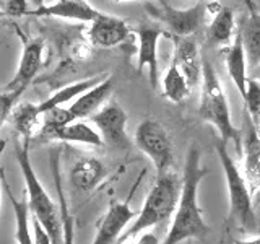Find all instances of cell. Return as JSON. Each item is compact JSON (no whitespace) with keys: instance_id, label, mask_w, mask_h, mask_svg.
<instances>
[{"instance_id":"obj_25","label":"cell","mask_w":260,"mask_h":244,"mask_svg":"<svg viewBox=\"0 0 260 244\" xmlns=\"http://www.w3.org/2000/svg\"><path fill=\"white\" fill-rule=\"evenodd\" d=\"M52 173L54 181L57 187V195H59V207H60V217H62V241L63 244H75V234H73V217L69 210V202L65 199L63 187H62V177L57 158L52 157Z\"/></svg>"},{"instance_id":"obj_8","label":"cell","mask_w":260,"mask_h":244,"mask_svg":"<svg viewBox=\"0 0 260 244\" xmlns=\"http://www.w3.org/2000/svg\"><path fill=\"white\" fill-rule=\"evenodd\" d=\"M89 120L96 126L103 142L112 148L127 150L130 140L127 137V112L117 103H109L98 112L91 114Z\"/></svg>"},{"instance_id":"obj_37","label":"cell","mask_w":260,"mask_h":244,"mask_svg":"<svg viewBox=\"0 0 260 244\" xmlns=\"http://www.w3.org/2000/svg\"><path fill=\"white\" fill-rule=\"evenodd\" d=\"M205 2H207V0H205Z\"/></svg>"},{"instance_id":"obj_33","label":"cell","mask_w":260,"mask_h":244,"mask_svg":"<svg viewBox=\"0 0 260 244\" xmlns=\"http://www.w3.org/2000/svg\"><path fill=\"white\" fill-rule=\"evenodd\" d=\"M250 2H252V5L257 8V10H260V0H250Z\"/></svg>"},{"instance_id":"obj_28","label":"cell","mask_w":260,"mask_h":244,"mask_svg":"<svg viewBox=\"0 0 260 244\" xmlns=\"http://www.w3.org/2000/svg\"><path fill=\"white\" fill-rule=\"evenodd\" d=\"M4 13L5 16H13V18H21V16L28 15V0H5Z\"/></svg>"},{"instance_id":"obj_32","label":"cell","mask_w":260,"mask_h":244,"mask_svg":"<svg viewBox=\"0 0 260 244\" xmlns=\"http://www.w3.org/2000/svg\"><path fill=\"white\" fill-rule=\"evenodd\" d=\"M252 78H257L260 81V64L257 67H254V72H252Z\"/></svg>"},{"instance_id":"obj_15","label":"cell","mask_w":260,"mask_h":244,"mask_svg":"<svg viewBox=\"0 0 260 244\" xmlns=\"http://www.w3.org/2000/svg\"><path fill=\"white\" fill-rule=\"evenodd\" d=\"M112 88H114L112 77L106 75L96 86L88 89V92H85L83 95H80L69 108L73 120H81V119L94 114V111L100 109L101 104L109 98Z\"/></svg>"},{"instance_id":"obj_13","label":"cell","mask_w":260,"mask_h":244,"mask_svg":"<svg viewBox=\"0 0 260 244\" xmlns=\"http://www.w3.org/2000/svg\"><path fill=\"white\" fill-rule=\"evenodd\" d=\"M101 12L89 5L86 0H57L54 4L41 5L36 10H29L31 16H54L63 20H77L91 23Z\"/></svg>"},{"instance_id":"obj_29","label":"cell","mask_w":260,"mask_h":244,"mask_svg":"<svg viewBox=\"0 0 260 244\" xmlns=\"http://www.w3.org/2000/svg\"><path fill=\"white\" fill-rule=\"evenodd\" d=\"M31 225H32V242L35 244H52L51 236L47 234L44 226L41 225L36 218L31 217Z\"/></svg>"},{"instance_id":"obj_10","label":"cell","mask_w":260,"mask_h":244,"mask_svg":"<svg viewBox=\"0 0 260 244\" xmlns=\"http://www.w3.org/2000/svg\"><path fill=\"white\" fill-rule=\"evenodd\" d=\"M135 217L137 214L130 208L128 199L125 202H112L98 225V231L91 244H116L128 222H132Z\"/></svg>"},{"instance_id":"obj_35","label":"cell","mask_w":260,"mask_h":244,"mask_svg":"<svg viewBox=\"0 0 260 244\" xmlns=\"http://www.w3.org/2000/svg\"><path fill=\"white\" fill-rule=\"evenodd\" d=\"M4 5H5V0H0V12H4Z\"/></svg>"},{"instance_id":"obj_9","label":"cell","mask_w":260,"mask_h":244,"mask_svg":"<svg viewBox=\"0 0 260 244\" xmlns=\"http://www.w3.org/2000/svg\"><path fill=\"white\" fill-rule=\"evenodd\" d=\"M165 35L158 24H140L137 28L138 36V65L137 72L142 73L145 67L150 72V85L158 88V43Z\"/></svg>"},{"instance_id":"obj_2","label":"cell","mask_w":260,"mask_h":244,"mask_svg":"<svg viewBox=\"0 0 260 244\" xmlns=\"http://www.w3.org/2000/svg\"><path fill=\"white\" fill-rule=\"evenodd\" d=\"M29 142H21V145L15 146V158L18 161V166L21 169L23 181L26 186V200L28 208L32 218L44 226L47 234L51 236L52 244H63L62 241V217H60V207L51 199V195L39 182V179L32 169L31 160H29Z\"/></svg>"},{"instance_id":"obj_21","label":"cell","mask_w":260,"mask_h":244,"mask_svg":"<svg viewBox=\"0 0 260 244\" xmlns=\"http://www.w3.org/2000/svg\"><path fill=\"white\" fill-rule=\"evenodd\" d=\"M104 77H91V78L81 80V81H77V83H72L69 86H63L60 89H57V92L52 96H49L46 101L39 103L41 111L44 112V111L51 109V108H55V106H62V104L69 103V101H75L80 95H83L85 92H88V89H91L93 86H96Z\"/></svg>"},{"instance_id":"obj_36","label":"cell","mask_w":260,"mask_h":244,"mask_svg":"<svg viewBox=\"0 0 260 244\" xmlns=\"http://www.w3.org/2000/svg\"><path fill=\"white\" fill-rule=\"evenodd\" d=\"M0 16H5V13H4V12H0Z\"/></svg>"},{"instance_id":"obj_1","label":"cell","mask_w":260,"mask_h":244,"mask_svg":"<svg viewBox=\"0 0 260 244\" xmlns=\"http://www.w3.org/2000/svg\"><path fill=\"white\" fill-rule=\"evenodd\" d=\"M207 173V168L200 166V150L195 145L190 146L185 158L181 197L176 207L173 223L161 244H181L182 241L192 238L202 239L210 233V226L203 220L197 200L199 186Z\"/></svg>"},{"instance_id":"obj_14","label":"cell","mask_w":260,"mask_h":244,"mask_svg":"<svg viewBox=\"0 0 260 244\" xmlns=\"http://www.w3.org/2000/svg\"><path fill=\"white\" fill-rule=\"evenodd\" d=\"M176 54L174 60L177 62L182 75L185 77L190 88L197 86L202 81L203 60L200 57L199 44L192 36L176 38Z\"/></svg>"},{"instance_id":"obj_17","label":"cell","mask_w":260,"mask_h":244,"mask_svg":"<svg viewBox=\"0 0 260 244\" xmlns=\"http://www.w3.org/2000/svg\"><path fill=\"white\" fill-rule=\"evenodd\" d=\"M104 176H106L104 165L98 158H93V157L78 160L75 165L72 166V171H70L72 184L75 186L78 191H83V192L93 191L94 187L103 181Z\"/></svg>"},{"instance_id":"obj_26","label":"cell","mask_w":260,"mask_h":244,"mask_svg":"<svg viewBox=\"0 0 260 244\" xmlns=\"http://www.w3.org/2000/svg\"><path fill=\"white\" fill-rule=\"evenodd\" d=\"M242 100L246 103V112L249 117L257 122L260 117V81L257 78H247V89Z\"/></svg>"},{"instance_id":"obj_11","label":"cell","mask_w":260,"mask_h":244,"mask_svg":"<svg viewBox=\"0 0 260 244\" xmlns=\"http://www.w3.org/2000/svg\"><path fill=\"white\" fill-rule=\"evenodd\" d=\"M43 51H44V43L43 39H31L24 41L21 59H20V67L16 70L15 77L10 80L5 88L8 89H20L24 92L35 77L38 75V72L43 65Z\"/></svg>"},{"instance_id":"obj_7","label":"cell","mask_w":260,"mask_h":244,"mask_svg":"<svg viewBox=\"0 0 260 244\" xmlns=\"http://www.w3.org/2000/svg\"><path fill=\"white\" fill-rule=\"evenodd\" d=\"M146 8H148L150 15L165 23L176 38L192 36L193 33H197L205 24L208 13V5L205 4V0H200L199 4L190 8H184V10L171 7L169 2L159 4V7L148 5Z\"/></svg>"},{"instance_id":"obj_24","label":"cell","mask_w":260,"mask_h":244,"mask_svg":"<svg viewBox=\"0 0 260 244\" xmlns=\"http://www.w3.org/2000/svg\"><path fill=\"white\" fill-rule=\"evenodd\" d=\"M4 187H5V191H7L8 199H10V202H12L13 211H15L16 244H35V242H32V238H31V233H29V208H28L26 197H24L23 200H16L5 179H4Z\"/></svg>"},{"instance_id":"obj_5","label":"cell","mask_w":260,"mask_h":244,"mask_svg":"<svg viewBox=\"0 0 260 244\" xmlns=\"http://www.w3.org/2000/svg\"><path fill=\"white\" fill-rule=\"evenodd\" d=\"M226 145L228 143L219 138L215 146L226 177L228 194H230V218L239 222L241 228H244L246 231H252L255 228V214L252 208L250 191L247 189L246 181L241 176L238 166L234 165L230 153H228Z\"/></svg>"},{"instance_id":"obj_34","label":"cell","mask_w":260,"mask_h":244,"mask_svg":"<svg viewBox=\"0 0 260 244\" xmlns=\"http://www.w3.org/2000/svg\"><path fill=\"white\" fill-rule=\"evenodd\" d=\"M112 2H128V0H112ZM159 4H166L168 0H158Z\"/></svg>"},{"instance_id":"obj_6","label":"cell","mask_w":260,"mask_h":244,"mask_svg":"<svg viewBox=\"0 0 260 244\" xmlns=\"http://www.w3.org/2000/svg\"><path fill=\"white\" fill-rule=\"evenodd\" d=\"M135 145L154 163L158 176L168 173L173 163V143L162 124L153 119L143 120L137 127Z\"/></svg>"},{"instance_id":"obj_30","label":"cell","mask_w":260,"mask_h":244,"mask_svg":"<svg viewBox=\"0 0 260 244\" xmlns=\"http://www.w3.org/2000/svg\"><path fill=\"white\" fill-rule=\"evenodd\" d=\"M5 150V142H0V158H2V151ZM4 179H5V173H4V168L0 166V202H2V184H4Z\"/></svg>"},{"instance_id":"obj_3","label":"cell","mask_w":260,"mask_h":244,"mask_svg":"<svg viewBox=\"0 0 260 244\" xmlns=\"http://www.w3.org/2000/svg\"><path fill=\"white\" fill-rule=\"evenodd\" d=\"M181 186H179L177 177L173 173H169V171L165 174H159L156 182H154L148 195H146L140 214L135 217L134 225L125 233H122L119 236L116 244H124L128 239L137 238L138 234L148 230V228L161 222H168L171 215L176 211V207L179 203Z\"/></svg>"},{"instance_id":"obj_27","label":"cell","mask_w":260,"mask_h":244,"mask_svg":"<svg viewBox=\"0 0 260 244\" xmlns=\"http://www.w3.org/2000/svg\"><path fill=\"white\" fill-rule=\"evenodd\" d=\"M23 93L24 92H20V89H8V88L0 92V127H2L4 122L12 116V112L16 108V104H18Z\"/></svg>"},{"instance_id":"obj_19","label":"cell","mask_w":260,"mask_h":244,"mask_svg":"<svg viewBox=\"0 0 260 244\" xmlns=\"http://www.w3.org/2000/svg\"><path fill=\"white\" fill-rule=\"evenodd\" d=\"M46 140L83 143V145H91V146H103L104 145L100 132L91 129L83 120H73V122H70V124L54 130L51 135L46 137Z\"/></svg>"},{"instance_id":"obj_31","label":"cell","mask_w":260,"mask_h":244,"mask_svg":"<svg viewBox=\"0 0 260 244\" xmlns=\"http://www.w3.org/2000/svg\"><path fill=\"white\" fill-rule=\"evenodd\" d=\"M234 244H260V238H252V239H239V241H234Z\"/></svg>"},{"instance_id":"obj_20","label":"cell","mask_w":260,"mask_h":244,"mask_svg":"<svg viewBox=\"0 0 260 244\" xmlns=\"http://www.w3.org/2000/svg\"><path fill=\"white\" fill-rule=\"evenodd\" d=\"M242 38L244 52L250 67L260 64V13L252 12L238 28Z\"/></svg>"},{"instance_id":"obj_18","label":"cell","mask_w":260,"mask_h":244,"mask_svg":"<svg viewBox=\"0 0 260 244\" xmlns=\"http://www.w3.org/2000/svg\"><path fill=\"white\" fill-rule=\"evenodd\" d=\"M12 120L16 132L24 142H29L31 138L39 137L41 127H43V111L39 104L35 103H21L12 112Z\"/></svg>"},{"instance_id":"obj_12","label":"cell","mask_w":260,"mask_h":244,"mask_svg":"<svg viewBox=\"0 0 260 244\" xmlns=\"http://www.w3.org/2000/svg\"><path fill=\"white\" fill-rule=\"evenodd\" d=\"M88 35L91 43L98 47H114L128 39L130 29L127 23L117 16L100 13L91 21Z\"/></svg>"},{"instance_id":"obj_16","label":"cell","mask_w":260,"mask_h":244,"mask_svg":"<svg viewBox=\"0 0 260 244\" xmlns=\"http://www.w3.org/2000/svg\"><path fill=\"white\" fill-rule=\"evenodd\" d=\"M224 62H226V69L231 80L234 81L238 92L244 98L247 89V59H246V52H244L239 29H236L233 44L224 51Z\"/></svg>"},{"instance_id":"obj_23","label":"cell","mask_w":260,"mask_h":244,"mask_svg":"<svg viewBox=\"0 0 260 244\" xmlns=\"http://www.w3.org/2000/svg\"><path fill=\"white\" fill-rule=\"evenodd\" d=\"M234 13L231 8L219 7L208 28V39L215 46H226L234 35Z\"/></svg>"},{"instance_id":"obj_4","label":"cell","mask_w":260,"mask_h":244,"mask_svg":"<svg viewBox=\"0 0 260 244\" xmlns=\"http://www.w3.org/2000/svg\"><path fill=\"white\" fill-rule=\"evenodd\" d=\"M202 98L199 114L203 120L213 124L223 142H234L236 150L241 153V134L239 130L233 126L231 122V111L228 106L226 95L223 86L219 83L216 72L207 59H203V70H202Z\"/></svg>"},{"instance_id":"obj_22","label":"cell","mask_w":260,"mask_h":244,"mask_svg":"<svg viewBox=\"0 0 260 244\" xmlns=\"http://www.w3.org/2000/svg\"><path fill=\"white\" fill-rule=\"evenodd\" d=\"M189 95H190V86L187 83L185 77L182 75L177 62L173 60L165 78H162V96H165L166 100H169L171 103L179 104Z\"/></svg>"}]
</instances>
